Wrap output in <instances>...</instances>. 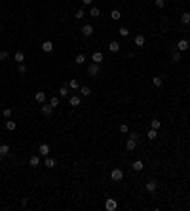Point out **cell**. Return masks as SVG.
Masks as SVG:
<instances>
[{"mask_svg":"<svg viewBox=\"0 0 190 211\" xmlns=\"http://www.w3.org/2000/svg\"><path fill=\"white\" fill-rule=\"evenodd\" d=\"M145 188H146V192H156V188H158V183L156 181H152V179H150V181H146V184H145Z\"/></svg>","mask_w":190,"mask_h":211,"instance_id":"4","label":"cell"},{"mask_svg":"<svg viewBox=\"0 0 190 211\" xmlns=\"http://www.w3.org/2000/svg\"><path fill=\"white\" fill-rule=\"evenodd\" d=\"M101 73V69H99V63H91L89 67H88V74L89 76H97Z\"/></svg>","mask_w":190,"mask_h":211,"instance_id":"2","label":"cell"},{"mask_svg":"<svg viewBox=\"0 0 190 211\" xmlns=\"http://www.w3.org/2000/svg\"><path fill=\"white\" fill-rule=\"evenodd\" d=\"M15 127H17V124H15V122H12V120L6 122V130H8V131H13Z\"/></svg>","mask_w":190,"mask_h":211,"instance_id":"31","label":"cell"},{"mask_svg":"<svg viewBox=\"0 0 190 211\" xmlns=\"http://www.w3.org/2000/svg\"><path fill=\"white\" fill-rule=\"evenodd\" d=\"M160 120H156V118H154V120H150V127H152V130H160Z\"/></svg>","mask_w":190,"mask_h":211,"instance_id":"32","label":"cell"},{"mask_svg":"<svg viewBox=\"0 0 190 211\" xmlns=\"http://www.w3.org/2000/svg\"><path fill=\"white\" fill-rule=\"evenodd\" d=\"M188 48H190L188 40H184V38H183V40H179V42H177V50H179V51H186Z\"/></svg>","mask_w":190,"mask_h":211,"instance_id":"7","label":"cell"},{"mask_svg":"<svg viewBox=\"0 0 190 211\" xmlns=\"http://www.w3.org/2000/svg\"><path fill=\"white\" fill-rule=\"evenodd\" d=\"M118 34H120L122 38L129 36V29H127V27H120V29H118Z\"/></svg>","mask_w":190,"mask_h":211,"instance_id":"21","label":"cell"},{"mask_svg":"<svg viewBox=\"0 0 190 211\" xmlns=\"http://www.w3.org/2000/svg\"><path fill=\"white\" fill-rule=\"evenodd\" d=\"M46 91H36V93H34V101L36 103H40V105H42V103H46Z\"/></svg>","mask_w":190,"mask_h":211,"instance_id":"8","label":"cell"},{"mask_svg":"<svg viewBox=\"0 0 190 211\" xmlns=\"http://www.w3.org/2000/svg\"><path fill=\"white\" fill-rule=\"evenodd\" d=\"M38 154H40V156H50V145H48V143H42V145H40L38 147Z\"/></svg>","mask_w":190,"mask_h":211,"instance_id":"3","label":"cell"},{"mask_svg":"<svg viewBox=\"0 0 190 211\" xmlns=\"http://www.w3.org/2000/svg\"><path fill=\"white\" fill-rule=\"evenodd\" d=\"M181 23H183V25H188V23H190V13H188V12H184V13L181 15Z\"/></svg>","mask_w":190,"mask_h":211,"instance_id":"28","label":"cell"},{"mask_svg":"<svg viewBox=\"0 0 190 211\" xmlns=\"http://www.w3.org/2000/svg\"><path fill=\"white\" fill-rule=\"evenodd\" d=\"M169 51H171V59H173V63H181V51L175 50V48H171Z\"/></svg>","mask_w":190,"mask_h":211,"instance_id":"10","label":"cell"},{"mask_svg":"<svg viewBox=\"0 0 190 211\" xmlns=\"http://www.w3.org/2000/svg\"><path fill=\"white\" fill-rule=\"evenodd\" d=\"M40 110H42L44 116H50L51 112H53V107H51L50 103H42V109H40Z\"/></svg>","mask_w":190,"mask_h":211,"instance_id":"5","label":"cell"},{"mask_svg":"<svg viewBox=\"0 0 190 211\" xmlns=\"http://www.w3.org/2000/svg\"><path fill=\"white\" fill-rule=\"evenodd\" d=\"M69 95V86H61L59 87V97H67Z\"/></svg>","mask_w":190,"mask_h":211,"instance_id":"30","label":"cell"},{"mask_svg":"<svg viewBox=\"0 0 190 211\" xmlns=\"http://www.w3.org/2000/svg\"><path fill=\"white\" fill-rule=\"evenodd\" d=\"M163 6H166V0H156V8H163Z\"/></svg>","mask_w":190,"mask_h":211,"instance_id":"41","label":"cell"},{"mask_svg":"<svg viewBox=\"0 0 190 211\" xmlns=\"http://www.w3.org/2000/svg\"><path fill=\"white\" fill-rule=\"evenodd\" d=\"M110 17L114 19V21H118V19H122V13H120V10H112V12H110Z\"/></svg>","mask_w":190,"mask_h":211,"instance_id":"29","label":"cell"},{"mask_svg":"<svg viewBox=\"0 0 190 211\" xmlns=\"http://www.w3.org/2000/svg\"><path fill=\"white\" fill-rule=\"evenodd\" d=\"M152 84H154V87H162V84H163L162 76H154V78H152Z\"/></svg>","mask_w":190,"mask_h":211,"instance_id":"23","label":"cell"},{"mask_svg":"<svg viewBox=\"0 0 190 211\" xmlns=\"http://www.w3.org/2000/svg\"><path fill=\"white\" fill-rule=\"evenodd\" d=\"M82 34H84V36H91V34H93V25L86 23L84 27H82Z\"/></svg>","mask_w":190,"mask_h":211,"instance_id":"6","label":"cell"},{"mask_svg":"<svg viewBox=\"0 0 190 211\" xmlns=\"http://www.w3.org/2000/svg\"><path fill=\"white\" fill-rule=\"evenodd\" d=\"M74 63H76V65H84V63H86L84 53H78V55H76V57H74Z\"/></svg>","mask_w":190,"mask_h":211,"instance_id":"24","label":"cell"},{"mask_svg":"<svg viewBox=\"0 0 190 211\" xmlns=\"http://www.w3.org/2000/svg\"><path fill=\"white\" fill-rule=\"evenodd\" d=\"M42 51H46V53L53 51V44H51V40H46V42H42Z\"/></svg>","mask_w":190,"mask_h":211,"instance_id":"15","label":"cell"},{"mask_svg":"<svg viewBox=\"0 0 190 211\" xmlns=\"http://www.w3.org/2000/svg\"><path fill=\"white\" fill-rule=\"evenodd\" d=\"M91 61H93V63H101V61H103V53H101V51H93Z\"/></svg>","mask_w":190,"mask_h":211,"instance_id":"18","label":"cell"},{"mask_svg":"<svg viewBox=\"0 0 190 211\" xmlns=\"http://www.w3.org/2000/svg\"><path fill=\"white\" fill-rule=\"evenodd\" d=\"M50 105H51V107H53V109H55V107L59 105V97H51V99H50Z\"/></svg>","mask_w":190,"mask_h":211,"instance_id":"36","label":"cell"},{"mask_svg":"<svg viewBox=\"0 0 190 211\" xmlns=\"http://www.w3.org/2000/svg\"><path fill=\"white\" fill-rule=\"evenodd\" d=\"M120 131H122V133H127V131H129V127H127V124H120Z\"/></svg>","mask_w":190,"mask_h":211,"instance_id":"40","label":"cell"},{"mask_svg":"<svg viewBox=\"0 0 190 211\" xmlns=\"http://www.w3.org/2000/svg\"><path fill=\"white\" fill-rule=\"evenodd\" d=\"M131 167H133V171H137V173H139V171H143V169H145V164H143L141 160H135Z\"/></svg>","mask_w":190,"mask_h":211,"instance_id":"16","label":"cell"},{"mask_svg":"<svg viewBox=\"0 0 190 211\" xmlns=\"http://www.w3.org/2000/svg\"><path fill=\"white\" fill-rule=\"evenodd\" d=\"M0 145H2V141H0Z\"/></svg>","mask_w":190,"mask_h":211,"instance_id":"43","label":"cell"},{"mask_svg":"<svg viewBox=\"0 0 190 211\" xmlns=\"http://www.w3.org/2000/svg\"><path fill=\"white\" fill-rule=\"evenodd\" d=\"M13 59L17 61V65H19V63H23V61H25V53H23V51H17V53L13 55Z\"/></svg>","mask_w":190,"mask_h":211,"instance_id":"22","label":"cell"},{"mask_svg":"<svg viewBox=\"0 0 190 211\" xmlns=\"http://www.w3.org/2000/svg\"><path fill=\"white\" fill-rule=\"evenodd\" d=\"M105 207L109 209V211H116V207H118V204H116V200H112V198H109L105 202Z\"/></svg>","mask_w":190,"mask_h":211,"instance_id":"11","label":"cell"},{"mask_svg":"<svg viewBox=\"0 0 190 211\" xmlns=\"http://www.w3.org/2000/svg\"><path fill=\"white\" fill-rule=\"evenodd\" d=\"M109 50L112 51V53H118V51H120V42H118V40H110Z\"/></svg>","mask_w":190,"mask_h":211,"instance_id":"13","label":"cell"},{"mask_svg":"<svg viewBox=\"0 0 190 211\" xmlns=\"http://www.w3.org/2000/svg\"><path fill=\"white\" fill-rule=\"evenodd\" d=\"M29 164H30L33 167L40 166V156H30V158H29Z\"/></svg>","mask_w":190,"mask_h":211,"instance_id":"20","label":"cell"},{"mask_svg":"<svg viewBox=\"0 0 190 211\" xmlns=\"http://www.w3.org/2000/svg\"><path fill=\"white\" fill-rule=\"evenodd\" d=\"M4 118H6V120H10V118H12V109H4Z\"/></svg>","mask_w":190,"mask_h":211,"instance_id":"38","label":"cell"},{"mask_svg":"<svg viewBox=\"0 0 190 211\" xmlns=\"http://www.w3.org/2000/svg\"><path fill=\"white\" fill-rule=\"evenodd\" d=\"M10 57V51L8 50H2V51H0V61H6Z\"/></svg>","mask_w":190,"mask_h":211,"instance_id":"35","label":"cell"},{"mask_svg":"<svg viewBox=\"0 0 190 211\" xmlns=\"http://www.w3.org/2000/svg\"><path fill=\"white\" fill-rule=\"evenodd\" d=\"M69 103H70V107H80L82 105V99H80V95H70L69 97Z\"/></svg>","mask_w":190,"mask_h":211,"instance_id":"9","label":"cell"},{"mask_svg":"<svg viewBox=\"0 0 190 211\" xmlns=\"http://www.w3.org/2000/svg\"><path fill=\"white\" fill-rule=\"evenodd\" d=\"M80 95H82V97H89V95H91V90H89L88 86H82V87H80Z\"/></svg>","mask_w":190,"mask_h":211,"instance_id":"19","label":"cell"},{"mask_svg":"<svg viewBox=\"0 0 190 211\" xmlns=\"http://www.w3.org/2000/svg\"><path fill=\"white\" fill-rule=\"evenodd\" d=\"M129 139H133V141H139V133H137V131H131V133H129Z\"/></svg>","mask_w":190,"mask_h":211,"instance_id":"39","label":"cell"},{"mask_svg":"<svg viewBox=\"0 0 190 211\" xmlns=\"http://www.w3.org/2000/svg\"><path fill=\"white\" fill-rule=\"evenodd\" d=\"M110 179H112V181H114V183H120L122 181V179H124V171H122V169H112V171H110Z\"/></svg>","mask_w":190,"mask_h":211,"instance_id":"1","label":"cell"},{"mask_svg":"<svg viewBox=\"0 0 190 211\" xmlns=\"http://www.w3.org/2000/svg\"><path fill=\"white\" fill-rule=\"evenodd\" d=\"M82 2H84L86 6H91V2H93V0H82Z\"/></svg>","mask_w":190,"mask_h":211,"instance_id":"42","label":"cell"},{"mask_svg":"<svg viewBox=\"0 0 190 211\" xmlns=\"http://www.w3.org/2000/svg\"><path fill=\"white\" fill-rule=\"evenodd\" d=\"M74 17H76V19H84V17H86V12H84V10H82V8H80V10H76Z\"/></svg>","mask_w":190,"mask_h":211,"instance_id":"33","label":"cell"},{"mask_svg":"<svg viewBox=\"0 0 190 211\" xmlns=\"http://www.w3.org/2000/svg\"><path fill=\"white\" fill-rule=\"evenodd\" d=\"M126 148H127V150H135V148H137V141H133V139H127V141H126Z\"/></svg>","mask_w":190,"mask_h":211,"instance_id":"17","label":"cell"},{"mask_svg":"<svg viewBox=\"0 0 190 211\" xmlns=\"http://www.w3.org/2000/svg\"><path fill=\"white\" fill-rule=\"evenodd\" d=\"M69 87H70V90H80V82L76 80V78H72V80L69 82Z\"/></svg>","mask_w":190,"mask_h":211,"instance_id":"25","label":"cell"},{"mask_svg":"<svg viewBox=\"0 0 190 211\" xmlns=\"http://www.w3.org/2000/svg\"><path fill=\"white\" fill-rule=\"evenodd\" d=\"M133 42H135L137 48H143V46H145V42H146V38L143 36V34H137V36L133 38Z\"/></svg>","mask_w":190,"mask_h":211,"instance_id":"12","label":"cell"},{"mask_svg":"<svg viewBox=\"0 0 190 211\" xmlns=\"http://www.w3.org/2000/svg\"><path fill=\"white\" fill-rule=\"evenodd\" d=\"M89 15H91V17H99V15H101V12H99V8H95V6H93V8L89 10Z\"/></svg>","mask_w":190,"mask_h":211,"instance_id":"34","label":"cell"},{"mask_svg":"<svg viewBox=\"0 0 190 211\" xmlns=\"http://www.w3.org/2000/svg\"><path fill=\"white\" fill-rule=\"evenodd\" d=\"M17 70H19V74H25V73H27V67H25L23 63H19L17 65Z\"/></svg>","mask_w":190,"mask_h":211,"instance_id":"37","label":"cell"},{"mask_svg":"<svg viewBox=\"0 0 190 211\" xmlns=\"http://www.w3.org/2000/svg\"><path fill=\"white\" fill-rule=\"evenodd\" d=\"M146 137L150 139V141H154V139L158 137V130H152V127H150V130H148V133H146Z\"/></svg>","mask_w":190,"mask_h":211,"instance_id":"27","label":"cell"},{"mask_svg":"<svg viewBox=\"0 0 190 211\" xmlns=\"http://www.w3.org/2000/svg\"><path fill=\"white\" fill-rule=\"evenodd\" d=\"M8 154H10V145L2 143V145H0V158H6Z\"/></svg>","mask_w":190,"mask_h":211,"instance_id":"14","label":"cell"},{"mask_svg":"<svg viewBox=\"0 0 190 211\" xmlns=\"http://www.w3.org/2000/svg\"><path fill=\"white\" fill-rule=\"evenodd\" d=\"M44 166H46V167H55V160H53V158H50V156H46Z\"/></svg>","mask_w":190,"mask_h":211,"instance_id":"26","label":"cell"}]
</instances>
